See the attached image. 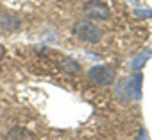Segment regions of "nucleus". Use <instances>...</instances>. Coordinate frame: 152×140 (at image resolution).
Listing matches in <instances>:
<instances>
[{"instance_id":"39448f33","label":"nucleus","mask_w":152,"mask_h":140,"mask_svg":"<svg viewBox=\"0 0 152 140\" xmlns=\"http://www.w3.org/2000/svg\"><path fill=\"white\" fill-rule=\"evenodd\" d=\"M6 140H34V135L25 127H13L7 133Z\"/></svg>"},{"instance_id":"f03ea898","label":"nucleus","mask_w":152,"mask_h":140,"mask_svg":"<svg viewBox=\"0 0 152 140\" xmlns=\"http://www.w3.org/2000/svg\"><path fill=\"white\" fill-rule=\"evenodd\" d=\"M88 77L93 85H99V86H111L113 81H115V72L109 68V66H104V65H99V66H93L88 70Z\"/></svg>"},{"instance_id":"7ed1b4c3","label":"nucleus","mask_w":152,"mask_h":140,"mask_svg":"<svg viewBox=\"0 0 152 140\" xmlns=\"http://www.w3.org/2000/svg\"><path fill=\"white\" fill-rule=\"evenodd\" d=\"M83 11L88 18H93V20H107L111 15L109 7L104 2H100V0H90V2H86Z\"/></svg>"},{"instance_id":"6e6552de","label":"nucleus","mask_w":152,"mask_h":140,"mask_svg":"<svg viewBox=\"0 0 152 140\" xmlns=\"http://www.w3.org/2000/svg\"><path fill=\"white\" fill-rule=\"evenodd\" d=\"M134 13H136L138 16H143V18H150V16H152V11H150V9H136Z\"/></svg>"},{"instance_id":"20e7f679","label":"nucleus","mask_w":152,"mask_h":140,"mask_svg":"<svg viewBox=\"0 0 152 140\" xmlns=\"http://www.w3.org/2000/svg\"><path fill=\"white\" fill-rule=\"evenodd\" d=\"M141 83H143V76L141 74H136L127 85H125V88H127V95H131L132 99H141Z\"/></svg>"},{"instance_id":"9d476101","label":"nucleus","mask_w":152,"mask_h":140,"mask_svg":"<svg viewBox=\"0 0 152 140\" xmlns=\"http://www.w3.org/2000/svg\"><path fill=\"white\" fill-rule=\"evenodd\" d=\"M129 2H132V4H138V0H129Z\"/></svg>"},{"instance_id":"423d86ee","label":"nucleus","mask_w":152,"mask_h":140,"mask_svg":"<svg viewBox=\"0 0 152 140\" xmlns=\"http://www.w3.org/2000/svg\"><path fill=\"white\" fill-rule=\"evenodd\" d=\"M148 57H150V50H143L140 56H136L134 59H132V63H131V66L134 68V70H140L147 61H148Z\"/></svg>"},{"instance_id":"1a4fd4ad","label":"nucleus","mask_w":152,"mask_h":140,"mask_svg":"<svg viewBox=\"0 0 152 140\" xmlns=\"http://www.w3.org/2000/svg\"><path fill=\"white\" fill-rule=\"evenodd\" d=\"M4 52H6V50H4V47H2V45H0V59H2V56H4Z\"/></svg>"},{"instance_id":"0eeeda50","label":"nucleus","mask_w":152,"mask_h":140,"mask_svg":"<svg viewBox=\"0 0 152 140\" xmlns=\"http://www.w3.org/2000/svg\"><path fill=\"white\" fill-rule=\"evenodd\" d=\"M63 68L66 70V72H77V70H79V63L75 59H64L63 61Z\"/></svg>"},{"instance_id":"f257e3e1","label":"nucleus","mask_w":152,"mask_h":140,"mask_svg":"<svg viewBox=\"0 0 152 140\" xmlns=\"http://www.w3.org/2000/svg\"><path fill=\"white\" fill-rule=\"evenodd\" d=\"M73 32L77 34L81 40L88 41V43H99V41H100V38H102L100 29H99L97 25H93L91 22H84V20H81V22L75 24Z\"/></svg>"}]
</instances>
